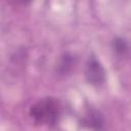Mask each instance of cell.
<instances>
[{"mask_svg":"<svg viewBox=\"0 0 131 131\" xmlns=\"http://www.w3.org/2000/svg\"><path fill=\"white\" fill-rule=\"evenodd\" d=\"M60 107L58 102L51 97H46L32 105L30 114L35 123L39 125L52 126L56 123Z\"/></svg>","mask_w":131,"mask_h":131,"instance_id":"obj_1","label":"cell"},{"mask_svg":"<svg viewBox=\"0 0 131 131\" xmlns=\"http://www.w3.org/2000/svg\"><path fill=\"white\" fill-rule=\"evenodd\" d=\"M85 77L86 80L94 86H100L105 81V71L94 56H91L86 63Z\"/></svg>","mask_w":131,"mask_h":131,"instance_id":"obj_2","label":"cell"},{"mask_svg":"<svg viewBox=\"0 0 131 131\" xmlns=\"http://www.w3.org/2000/svg\"><path fill=\"white\" fill-rule=\"evenodd\" d=\"M86 122L89 123V126H92V127H95V128H99L102 125V119H101L100 115L97 114V113L91 114L86 119Z\"/></svg>","mask_w":131,"mask_h":131,"instance_id":"obj_3","label":"cell"},{"mask_svg":"<svg viewBox=\"0 0 131 131\" xmlns=\"http://www.w3.org/2000/svg\"><path fill=\"white\" fill-rule=\"evenodd\" d=\"M114 48L115 50L120 53V54H124L125 52H127L128 50V46H127V43L122 40V39H116L114 41Z\"/></svg>","mask_w":131,"mask_h":131,"instance_id":"obj_4","label":"cell"}]
</instances>
